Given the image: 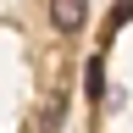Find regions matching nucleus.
Listing matches in <instances>:
<instances>
[{
    "label": "nucleus",
    "instance_id": "nucleus-1",
    "mask_svg": "<svg viewBox=\"0 0 133 133\" xmlns=\"http://www.w3.org/2000/svg\"><path fill=\"white\" fill-rule=\"evenodd\" d=\"M83 17H89V0H50V22H56L61 33H78Z\"/></svg>",
    "mask_w": 133,
    "mask_h": 133
},
{
    "label": "nucleus",
    "instance_id": "nucleus-2",
    "mask_svg": "<svg viewBox=\"0 0 133 133\" xmlns=\"http://www.w3.org/2000/svg\"><path fill=\"white\" fill-rule=\"evenodd\" d=\"M128 17H133V0H122V6H116V17H111V28H116V22H128Z\"/></svg>",
    "mask_w": 133,
    "mask_h": 133
}]
</instances>
